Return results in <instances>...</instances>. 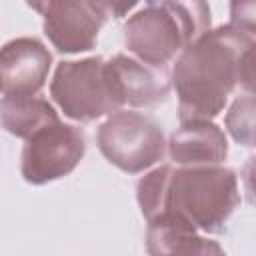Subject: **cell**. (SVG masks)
<instances>
[{
	"instance_id": "1",
	"label": "cell",
	"mask_w": 256,
	"mask_h": 256,
	"mask_svg": "<svg viewBox=\"0 0 256 256\" xmlns=\"http://www.w3.org/2000/svg\"><path fill=\"white\" fill-rule=\"evenodd\" d=\"M254 34L232 24L210 28L174 60L170 86L180 122L214 120L236 88L252 94Z\"/></svg>"
},
{
	"instance_id": "2",
	"label": "cell",
	"mask_w": 256,
	"mask_h": 256,
	"mask_svg": "<svg viewBox=\"0 0 256 256\" xmlns=\"http://www.w3.org/2000/svg\"><path fill=\"white\" fill-rule=\"evenodd\" d=\"M210 30L204 2H146L124 24V46L134 60L164 68Z\"/></svg>"
},
{
	"instance_id": "3",
	"label": "cell",
	"mask_w": 256,
	"mask_h": 256,
	"mask_svg": "<svg viewBox=\"0 0 256 256\" xmlns=\"http://www.w3.org/2000/svg\"><path fill=\"white\" fill-rule=\"evenodd\" d=\"M238 204L240 190L234 170L226 166L174 168L164 214L186 222L200 234H222Z\"/></svg>"
},
{
	"instance_id": "4",
	"label": "cell",
	"mask_w": 256,
	"mask_h": 256,
	"mask_svg": "<svg viewBox=\"0 0 256 256\" xmlns=\"http://www.w3.org/2000/svg\"><path fill=\"white\" fill-rule=\"evenodd\" d=\"M50 96L64 116L76 122H92L122 110L110 88L102 56L60 62L50 80Z\"/></svg>"
},
{
	"instance_id": "5",
	"label": "cell",
	"mask_w": 256,
	"mask_h": 256,
	"mask_svg": "<svg viewBox=\"0 0 256 256\" xmlns=\"http://www.w3.org/2000/svg\"><path fill=\"white\" fill-rule=\"evenodd\" d=\"M102 156L126 174H140L158 164L166 154V138L160 124L134 110L110 114L96 134Z\"/></svg>"
},
{
	"instance_id": "6",
	"label": "cell",
	"mask_w": 256,
	"mask_h": 256,
	"mask_svg": "<svg viewBox=\"0 0 256 256\" xmlns=\"http://www.w3.org/2000/svg\"><path fill=\"white\" fill-rule=\"evenodd\" d=\"M28 6L40 12L44 34L60 54H80L92 50L98 42L102 26L112 16V2L48 0L30 2Z\"/></svg>"
},
{
	"instance_id": "7",
	"label": "cell",
	"mask_w": 256,
	"mask_h": 256,
	"mask_svg": "<svg viewBox=\"0 0 256 256\" xmlns=\"http://www.w3.org/2000/svg\"><path fill=\"white\" fill-rule=\"evenodd\" d=\"M84 152V132L58 120L24 142L20 154V174L34 186L60 180L80 164Z\"/></svg>"
},
{
	"instance_id": "8",
	"label": "cell",
	"mask_w": 256,
	"mask_h": 256,
	"mask_svg": "<svg viewBox=\"0 0 256 256\" xmlns=\"http://www.w3.org/2000/svg\"><path fill=\"white\" fill-rule=\"evenodd\" d=\"M52 66L50 50L30 36L8 40L0 48V82L4 96H36Z\"/></svg>"
},
{
	"instance_id": "9",
	"label": "cell",
	"mask_w": 256,
	"mask_h": 256,
	"mask_svg": "<svg viewBox=\"0 0 256 256\" xmlns=\"http://www.w3.org/2000/svg\"><path fill=\"white\" fill-rule=\"evenodd\" d=\"M106 76L118 106L150 108L164 102L170 94V82L150 68L126 54H116L106 60Z\"/></svg>"
},
{
	"instance_id": "10",
	"label": "cell",
	"mask_w": 256,
	"mask_h": 256,
	"mask_svg": "<svg viewBox=\"0 0 256 256\" xmlns=\"http://www.w3.org/2000/svg\"><path fill=\"white\" fill-rule=\"evenodd\" d=\"M166 148L176 168L222 166L228 156L226 134L210 120L180 122V128L170 134Z\"/></svg>"
},
{
	"instance_id": "11",
	"label": "cell",
	"mask_w": 256,
	"mask_h": 256,
	"mask_svg": "<svg viewBox=\"0 0 256 256\" xmlns=\"http://www.w3.org/2000/svg\"><path fill=\"white\" fill-rule=\"evenodd\" d=\"M146 224V250L150 256H226L216 240L170 214Z\"/></svg>"
},
{
	"instance_id": "12",
	"label": "cell",
	"mask_w": 256,
	"mask_h": 256,
	"mask_svg": "<svg viewBox=\"0 0 256 256\" xmlns=\"http://www.w3.org/2000/svg\"><path fill=\"white\" fill-rule=\"evenodd\" d=\"M56 108L38 96H4L0 100V126L22 140L58 122Z\"/></svg>"
},
{
	"instance_id": "13",
	"label": "cell",
	"mask_w": 256,
	"mask_h": 256,
	"mask_svg": "<svg viewBox=\"0 0 256 256\" xmlns=\"http://www.w3.org/2000/svg\"><path fill=\"white\" fill-rule=\"evenodd\" d=\"M174 166L162 164L152 170H148L136 184V200L140 206V212L146 222L158 218L164 214L166 208V194H168V182L172 176Z\"/></svg>"
},
{
	"instance_id": "14",
	"label": "cell",
	"mask_w": 256,
	"mask_h": 256,
	"mask_svg": "<svg viewBox=\"0 0 256 256\" xmlns=\"http://www.w3.org/2000/svg\"><path fill=\"white\" fill-rule=\"evenodd\" d=\"M254 96L244 94L230 104L224 118L228 134L246 148L254 146Z\"/></svg>"
},
{
	"instance_id": "15",
	"label": "cell",
	"mask_w": 256,
	"mask_h": 256,
	"mask_svg": "<svg viewBox=\"0 0 256 256\" xmlns=\"http://www.w3.org/2000/svg\"><path fill=\"white\" fill-rule=\"evenodd\" d=\"M254 10H256L254 2H234L230 6V22L228 24L254 34Z\"/></svg>"
},
{
	"instance_id": "16",
	"label": "cell",
	"mask_w": 256,
	"mask_h": 256,
	"mask_svg": "<svg viewBox=\"0 0 256 256\" xmlns=\"http://www.w3.org/2000/svg\"><path fill=\"white\" fill-rule=\"evenodd\" d=\"M0 92H2V82H0Z\"/></svg>"
}]
</instances>
